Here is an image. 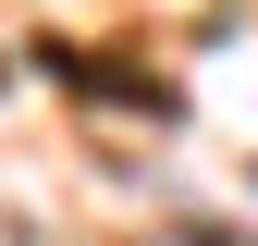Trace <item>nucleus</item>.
<instances>
[{
    "instance_id": "nucleus-1",
    "label": "nucleus",
    "mask_w": 258,
    "mask_h": 246,
    "mask_svg": "<svg viewBox=\"0 0 258 246\" xmlns=\"http://www.w3.org/2000/svg\"><path fill=\"white\" fill-rule=\"evenodd\" d=\"M184 246H221V234H184Z\"/></svg>"
}]
</instances>
